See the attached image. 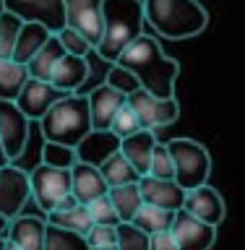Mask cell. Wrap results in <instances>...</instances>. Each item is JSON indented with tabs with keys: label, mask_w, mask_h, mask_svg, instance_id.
<instances>
[{
	"label": "cell",
	"mask_w": 245,
	"mask_h": 250,
	"mask_svg": "<svg viewBox=\"0 0 245 250\" xmlns=\"http://www.w3.org/2000/svg\"><path fill=\"white\" fill-rule=\"evenodd\" d=\"M128 107L136 112L138 123H141V130H152V133L178 123V117H180V104H178L175 97L172 99H156L144 89L131 94Z\"/></svg>",
	"instance_id": "obj_9"
},
{
	"label": "cell",
	"mask_w": 245,
	"mask_h": 250,
	"mask_svg": "<svg viewBox=\"0 0 245 250\" xmlns=\"http://www.w3.org/2000/svg\"><path fill=\"white\" fill-rule=\"evenodd\" d=\"M76 206H84V203H78L76 195L68 193V195H63V198L55 203V208L50 211V214H63V211H70V208H76Z\"/></svg>",
	"instance_id": "obj_41"
},
{
	"label": "cell",
	"mask_w": 245,
	"mask_h": 250,
	"mask_svg": "<svg viewBox=\"0 0 245 250\" xmlns=\"http://www.w3.org/2000/svg\"><path fill=\"white\" fill-rule=\"evenodd\" d=\"M170 232L178 242V250H211L217 242V227L203 224L201 219L191 216L185 208L175 211Z\"/></svg>",
	"instance_id": "obj_12"
},
{
	"label": "cell",
	"mask_w": 245,
	"mask_h": 250,
	"mask_svg": "<svg viewBox=\"0 0 245 250\" xmlns=\"http://www.w3.org/2000/svg\"><path fill=\"white\" fill-rule=\"evenodd\" d=\"M86 76H89V62L86 58H73V55H63V60L55 65L50 83L63 94H76L84 86Z\"/></svg>",
	"instance_id": "obj_20"
},
{
	"label": "cell",
	"mask_w": 245,
	"mask_h": 250,
	"mask_svg": "<svg viewBox=\"0 0 245 250\" xmlns=\"http://www.w3.org/2000/svg\"><path fill=\"white\" fill-rule=\"evenodd\" d=\"M89 112H91V128L94 130H110L115 115L125 107L128 97H123L120 91L110 89L107 83H102L99 89H94L89 97Z\"/></svg>",
	"instance_id": "obj_16"
},
{
	"label": "cell",
	"mask_w": 245,
	"mask_h": 250,
	"mask_svg": "<svg viewBox=\"0 0 245 250\" xmlns=\"http://www.w3.org/2000/svg\"><path fill=\"white\" fill-rule=\"evenodd\" d=\"M156 144H159V141H156V136H154L152 130H138L136 136L120 141V154L133 164V169H136L141 177H146Z\"/></svg>",
	"instance_id": "obj_21"
},
{
	"label": "cell",
	"mask_w": 245,
	"mask_h": 250,
	"mask_svg": "<svg viewBox=\"0 0 245 250\" xmlns=\"http://www.w3.org/2000/svg\"><path fill=\"white\" fill-rule=\"evenodd\" d=\"M8 248V237H5V234H0V250H5Z\"/></svg>",
	"instance_id": "obj_43"
},
{
	"label": "cell",
	"mask_w": 245,
	"mask_h": 250,
	"mask_svg": "<svg viewBox=\"0 0 245 250\" xmlns=\"http://www.w3.org/2000/svg\"><path fill=\"white\" fill-rule=\"evenodd\" d=\"M8 159H5V154H3V146H0V167H5Z\"/></svg>",
	"instance_id": "obj_44"
},
{
	"label": "cell",
	"mask_w": 245,
	"mask_h": 250,
	"mask_svg": "<svg viewBox=\"0 0 245 250\" xmlns=\"http://www.w3.org/2000/svg\"><path fill=\"white\" fill-rule=\"evenodd\" d=\"M172 219H175V211H167V208H156V206H141L136 219L131 224H136L138 229H144L149 237L156 232H167L172 227Z\"/></svg>",
	"instance_id": "obj_28"
},
{
	"label": "cell",
	"mask_w": 245,
	"mask_h": 250,
	"mask_svg": "<svg viewBox=\"0 0 245 250\" xmlns=\"http://www.w3.org/2000/svg\"><path fill=\"white\" fill-rule=\"evenodd\" d=\"M29 177H31V198L37 201V206L45 214H50L55 203L70 193V169H55L37 164L29 172Z\"/></svg>",
	"instance_id": "obj_11"
},
{
	"label": "cell",
	"mask_w": 245,
	"mask_h": 250,
	"mask_svg": "<svg viewBox=\"0 0 245 250\" xmlns=\"http://www.w3.org/2000/svg\"><path fill=\"white\" fill-rule=\"evenodd\" d=\"M144 21L164 39L199 37L209 23V13L199 0H144Z\"/></svg>",
	"instance_id": "obj_2"
},
{
	"label": "cell",
	"mask_w": 245,
	"mask_h": 250,
	"mask_svg": "<svg viewBox=\"0 0 245 250\" xmlns=\"http://www.w3.org/2000/svg\"><path fill=\"white\" fill-rule=\"evenodd\" d=\"M47 224L58 227V229H68V232H76L86 237L89 229L94 227L91 216H89V208L86 206H76L70 211H63V214H47Z\"/></svg>",
	"instance_id": "obj_27"
},
{
	"label": "cell",
	"mask_w": 245,
	"mask_h": 250,
	"mask_svg": "<svg viewBox=\"0 0 245 250\" xmlns=\"http://www.w3.org/2000/svg\"><path fill=\"white\" fill-rule=\"evenodd\" d=\"M66 26L97 50L105 37V0H66Z\"/></svg>",
	"instance_id": "obj_7"
},
{
	"label": "cell",
	"mask_w": 245,
	"mask_h": 250,
	"mask_svg": "<svg viewBox=\"0 0 245 250\" xmlns=\"http://www.w3.org/2000/svg\"><path fill=\"white\" fill-rule=\"evenodd\" d=\"M99 172H102V177H105V183H107L110 188L133 185V183H138V180H141V175H138L136 169H133V164L125 159L120 151L110 156V159L99 167Z\"/></svg>",
	"instance_id": "obj_26"
},
{
	"label": "cell",
	"mask_w": 245,
	"mask_h": 250,
	"mask_svg": "<svg viewBox=\"0 0 245 250\" xmlns=\"http://www.w3.org/2000/svg\"><path fill=\"white\" fill-rule=\"evenodd\" d=\"M31 198V177L19 164L0 167V216L13 222L21 216V208Z\"/></svg>",
	"instance_id": "obj_10"
},
{
	"label": "cell",
	"mask_w": 245,
	"mask_h": 250,
	"mask_svg": "<svg viewBox=\"0 0 245 250\" xmlns=\"http://www.w3.org/2000/svg\"><path fill=\"white\" fill-rule=\"evenodd\" d=\"M63 55H66V50H63L58 34H52L50 42H47L42 50L29 60V65H26L29 78H37V81H47V83H50V76H52L55 65L63 60Z\"/></svg>",
	"instance_id": "obj_23"
},
{
	"label": "cell",
	"mask_w": 245,
	"mask_h": 250,
	"mask_svg": "<svg viewBox=\"0 0 245 250\" xmlns=\"http://www.w3.org/2000/svg\"><path fill=\"white\" fill-rule=\"evenodd\" d=\"M138 190L146 206L167 208V211H180L185 206V190L175 180H156L152 175L138 180Z\"/></svg>",
	"instance_id": "obj_15"
},
{
	"label": "cell",
	"mask_w": 245,
	"mask_h": 250,
	"mask_svg": "<svg viewBox=\"0 0 245 250\" xmlns=\"http://www.w3.org/2000/svg\"><path fill=\"white\" fill-rule=\"evenodd\" d=\"M120 151V138L112 130H91L81 144L76 146V159L81 164H91V167H102L110 156Z\"/></svg>",
	"instance_id": "obj_17"
},
{
	"label": "cell",
	"mask_w": 245,
	"mask_h": 250,
	"mask_svg": "<svg viewBox=\"0 0 245 250\" xmlns=\"http://www.w3.org/2000/svg\"><path fill=\"white\" fill-rule=\"evenodd\" d=\"M107 198H110V203H112V208L117 211L120 222H133V219H136V214H138V208L144 206V198H141L138 183L110 188V190H107Z\"/></svg>",
	"instance_id": "obj_24"
},
{
	"label": "cell",
	"mask_w": 245,
	"mask_h": 250,
	"mask_svg": "<svg viewBox=\"0 0 245 250\" xmlns=\"http://www.w3.org/2000/svg\"><path fill=\"white\" fill-rule=\"evenodd\" d=\"M29 81V70L21 62L0 60V102H16Z\"/></svg>",
	"instance_id": "obj_25"
},
{
	"label": "cell",
	"mask_w": 245,
	"mask_h": 250,
	"mask_svg": "<svg viewBox=\"0 0 245 250\" xmlns=\"http://www.w3.org/2000/svg\"><path fill=\"white\" fill-rule=\"evenodd\" d=\"M5 13L19 16L23 23H42L60 34L66 29V0H0Z\"/></svg>",
	"instance_id": "obj_8"
},
{
	"label": "cell",
	"mask_w": 245,
	"mask_h": 250,
	"mask_svg": "<svg viewBox=\"0 0 245 250\" xmlns=\"http://www.w3.org/2000/svg\"><path fill=\"white\" fill-rule=\"evenodd\" d=\"M50 37H52V31L42 26V23H23L19 42H16V50H13V62L29 65V60L50 42Z\"/></svg>",
	"instance_id": "obj_22"
},
{
	"label": "cell",
	"mask_w": 245,
	"mask_h": 250,
	"mask_svg": "<svg viewBox=\"0 0 245 250\" xmlns=\"http://www.w3.org/2000/svg\"><path fill=\"white\" fill-rule=\"evenodd\" d=\"M76 148L70 146H60V144H42V164L45 167H55V169H73L76 164Z\"/></svg>",
	"instance_id": "obj_31"
},
{
	"label": "cell",
	"mask_w": 245,
	"mask_h": 250,
	"mask_svg": "<svg viewBox=\"0 0 245 250\" xmlns=\"http://www.w3.org/2000/svg\"><path fill=\"white\" fill-rule=\"evenodd\" d=\"M86 62H89V76H86L81 89L76 91L78 97H89L94 89H99V86L105 83V78H107V70H110V62L102 60L97 55V50H91L89 55H86Z\"/></svg>",
	"instance_id": "obj_32"
},
{
	"label": "cell",
	"mask_w": 245,
	"mask_h": 250,
	"mask_svg": "<svg viewBox=\"0 0 245 250\" xmlns=\"http://www.w3.org/2000/svg\"><path fill=\"white\" fill-rule=\"evenodd\" d=\"M31 138V123L29 117L16 107V102H0V146L8 164L19 162L26 144Z\"/></svg>",
	"instance_id": "obj_6"
},
{
	"label": "cell",
	"mask_w": 245,
	"mask_h": 250,
	"mask_svg": "<svg viewBox=\"0 0 245 250\" xmlns=\"http://www.w3.org/2000/svg\"><path fill=\"white\" fill-rule=\"evenodd\" d=\"M94 250H117V245H105V248H94Z\"/></svg>",
	"instance_id": "obj_45"
},
{
	"label": "cell",
	"mask_w": 245,
	"mask_h": 250,
	"mask_svg": "<svg viewBox=\"0 0 245 250\" xmlns=\"http://www.w3.org/2000/svg\"><path fill=\"white\" fill-rule=\"evenodd\" d=\"M191 216L201 219L203 224L209 227H219L227 216V206L224 198L217 188H211L209 183L201 188H193V190L185 193V206H183Z\"/></svg>",
	"instance_id": "obj_14"
},
{
	"label": "cell",
	"mask_w": 245,
	"mask_h": 250,
	"mask_svg": "<svg viewBox=\"0 0 245 250\" xmlns=\"http://www.w3.org/2000/svg\"><path fill=\"white\" fill-rule=\"evenodd\" d=\"M8 242H13L21 250H45V237H47V219L39 216H16L8 224L5 232Z\"/></svg>",
	"instance_id": "obj_19"
},
{
	"label": "cell",
	"mask_w": 245,
	"mask_h": 250,
	"mask_svg": "<svg viewBox=\"0 0 245 250\" xmlns=\"http://www.w3.org/2000/svg\"><path fill=\"white\" fill-rule=\"evenodd\" d=\"M144 34V0H105V37L97 55L110 65Z\"/></svg>",
	"instance_id": "obj_3"
},
{
	"label": "cell",
	"mask_w": 245,
	"mask_h": 250,
	"mask_svg": "<svg viewBox=\"0 0 245 250\" xmlns=\"http://www.w3.org/2000/svg\"><path fill=\"white\" fill-rule=\"evenodd\" d=\"M115 65L131 70L138 78L141 89L149 91L152 97H156V99L175 97V81L180 76V65H178V60H172L162 52V47L154 37L141 34L120 55V60Z\"/></svg>",
	"instance_id": "obj_1"
},
{
	"label": "cell",
	"mask_w": 245,
	"mask_h": 250,
	"mask_svg": "<svg viewBox=\"0 0 245 250\" xmlns=\"http://www.w3.org/2000/svg\"><path fill=\"white\" fill-rule=\"evenodd\" d=\"M8 224H11V222H8L5 216H0V234H5V232H8Z\"/></svg>",
	"instance_id": "obj_42"
},
{
	"label": "cell",
	"mask_w": 245,
	"mask_h": 250,
	"mask_svg": "<svg viewBox=\"0 0 245 250\" xmlns=\"http://www.w3.org/2000/svg\"><path fill=\"white\" fill-rule=\"evenodd\" d=\"M107 190H110V185L105 183V177H102V172L97 167L81 164V162L73 164V169H70V193L78 198V203L89 206L91 201L107 195Z\"/></svg>",
	"instance_id": "obj_18"
},
{
	"label": "cell",
	"mask_w": 245,
	"mask_h": 250,
	"mask_svg": "<svg viewBox=\"0 0 245 250\" xmlns=\"http://www.w3.org/2000/svg\"><path fill=\"white\" fill-rule=\"evenodd\" d=\"M89 248H105V245H117V227H105V224H94L89 234H86Z\"/></svg>",
	"instance_id": "obj_39"
},
{
	"label": "cell",
	"mask_w": 245,
	"mask_h": 250,
	"mask_svg": "<svg viewBox=\"0 0 245 250\" xmlns=\"http://www.w3.org/2000/svg\"><path fill=\"white\" fill-rule=\"evenodd\" d=\"M110 130L115 133L117 138H131V136H136V133L141 130V123H138V117H136V112L128 107V102H125V107L120 109V112L115 115V120H112V125H110Z\"/></svg>",
	"instance_id": "obj_36"
},
{
	"label": "cell",
	"mask_w": 245,
	"mask_h": 250,
	"mask_svg": "<svg viewBox=\"0 0 245 250\" xmlns=\"http://www.w3.org/2000/svg\"><path fill=\"white\" fill-rule=\"evenodd\" d=\"M58 39H60V44H63V50H66V55H73V58H86L94 47L86 42V39L78 34V31H73V29H63L60 34H58Z\"/></svg>",
	"instance_id": "obj_38"
},
{
	"label": "cell",
	"mask_w": 245,
	"mask_h": 250,
	"mask_svg": "<svg viewBox=\"0 0 245 250\" xmlns=\"http://www.w3.org/2000/svg\"><path fill=\"white\" fill-rule=\"evenodd\" d=\"M86 208H89V216H91L94 224H105V227H117L120 224V216H117V211L112 208V203H110L107 195L91 201Z\"/></svg>",
	"instance_id": "obj_37"
},
{
	"label": "cell",
	"mask_w": 245,
	"mask_h": 250,
	"mask_svg": "<svg viewBox=\"0 0 245 250\" xmlns=\"http://www.w3.org/2000/svg\"><path fill=\"white\" fill-rule=\"evenodd\" d=\"M105 83L110 86V89L120 91L123 97H131V94H136V91L141 89L138 78L133 76L131 70L120 68V65H110V70H107V78H105Z\"/></svg>",
	"instance_id": "obj_34"
},
{
	"label": "cell",
	"mask_w": 245,
	"mask_h": 250,
	"mask_svg": "<svg viewBox=\"0 0 245 250\" xmlns=\"http://www.w3.org/2000/svg\"><path fill=\"white\" fill-rule=\"evenodd\" d=\"M45 250H91L86 237L68 229H58V227L47 224V237H45Z\"/></svg>",
	"instance_id": "obj_30"
},
{
	"label": "cell",
	"mask_w": 245,
	"mask_h": 250,
	"mask_svg": "<svg viewBox=\"0 0 245 250\" xmlns=\"http://www.w3.org/2000/svg\"><path fill=\"white\" fill-rule=\"evenodd\" d=\"M117 250H149V234L131 222L117 224Z\"/></svg>",
	"instance_id": "obj_33"
},
{
	"label": "cell",
	"mask_w": 245,
	"mask_h": 250,
	"mask_svg": "<svg viewBox=\"0 0 245 250\" xmlns=\"http://www.w3.org/2000/svg\"><path fill=\"white\" fill-rule=\"evenodd\" d=\"M149 250H178V242L172 237V232H156L149 237Z\"/></svg>",
	"instance_id": "obj_40"
},
{
	"label": "cell",
	"mask_w": 245,
	"mask_h": 250,
	"mask_svg": "<svg viewBox=\"0 0 245 250\" xmlns=\"http://www.w3.org/2000/svg\"><path fill=\"white\" fill-rule=\"evenodd\" d=\"M63 97H68V94L58 91L52 83L29 78L26 86H23L21 94H19V99H16V107L29 117V123H39L47 112H50V107L58 104Z\"/></svg>",
	"instance_id": "obj_13"
},
{
	"label": "cell",
	"mask_w": 245,
	"mask_h": 250,
	"mask_svg": "<svg viewBox=\"0 0 245 250\" xmlns=\"http://www.w3.org/2000/svg\"><path fill=\"white\" fill-rule=\"evenodd\" d=\"M167 148H170L172 164H175V183L185 193L206 185L211 175V154L206 146L193 138H172Z\"/></svg>",
	"instance_id": "obj_5"
},
{
	"label": "cell",
	"mask_w": 245,
	"mask_h": 250,
	"mask_svg": "<svg viewBox=\"0 0 245 250\" xmlns=\"http://www.w3.org/2000/svg\"><path fill=\"white\" fill-rule=\"evenodd\" d=\"M5 250H21V248H16L13 242H8V248H5Z\"/></svg>",
	"instance_id": "obj_46"
},
{
	"label": "cell",
	"mask_w": 245,
	"mask_h": 250,
	"mask_svg": "<svg viewBox=\"0 0 245 250\" xmlns=\"http://www.w3.org/2000/svg\"><path fill=\"white\" fill-rule=\"evenodd\" d=\"M149 175L156 180H175V164H172L167 144H156L152 154V164H149Z\"/></svg>",
	"instance_id": "obj_35"
},
{
	"label": "cell",
	"mask_w": 245,
	"mask_h": 250,
	"mask_svg": "<svg viewBox=\"0 0 245 250\" xmlns=\"http://www.w3.org/2000/svg\"><path fill=\"white\" fill-rule=\"evenodd\" d=\"M23 21L13 13L0 11V60H13V50L19 42Z\"/></svg>",
	"instance_id": "obj_29"
},
{
	"label": "cell",
	"mask_w": 245,
	"mask_h": 250,
	"mask_svg": "<svg viewBox=\"0 0 245 250\" xmlns=\"http://www.w3.org/2000/svg\"><path fill=\"white\" fill-rule=\"evenodd\" d=\"M91 130L94 128H91L89 99L78 97V94L63 97L39 120V133H42V138L47 144H60V146H70V148H76Z\"/></svg>",
	"instance_id": "obj_4"
}]
</instances>
